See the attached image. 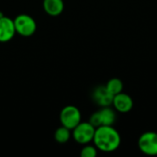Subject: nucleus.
Returning <instances> with one entry per match:
<instances>
[{
	"label": "nucleus",
	"mask_w": 157,
	"mask_h": 157,
	"mask_svg": "<svg viewBox=\"0 0 157 157\" xmlns=\"http://www.w3.org/2000/svg\"><path fill=\"white\" fill-rule=\"evenodd\" d=\"M93 143L98 150L104 153H112L120 147L121 137L113 126L103 125L96 128Z\"/></svg>",
	"instance_id": "1"
},
{
	"label": "nucleus",
	"mask_w": 157,
	"mask_h": 157,
	"mask_svg": "<svg viewBox=\"0 0 157 157\" xmlns=\"http://www.w3.org/2000/svg\"><path fill=\"white\" fill-rule=\"evenodd\" d=\"M14 25L16 33L22 37L32 36L37 29V23L35 19L27 14H20L14 19Z\"/></svg>",
	"instance_id": "2"
},
{
	"label": "nucleus",
	"mask_w": 157,
	"mask_h": 157,
	"mask_svg": "<svg viewBox=\"0 0 157 157\" xmlns=\"http://www.w3.org/2000/svg\"><path fill=\"white\" fill-rule=\"evenodd\" d=\"M82 120V115L78 108L75 106H66L64 107L60 113V121L61 124L63 127H66L69 130H73L75 128Z\"/></svg>",
	"instance_id": "3"
},
{
	"label": "nucleus",
	"mask_w": 157,
	"mask_h": 157,
	"mask_svg": "<svg viewBox=\"0 0 157 157\" xmlns=\"http://www.w3.org/2000/svg\"><path fill=\"white\" fill-rule=\"evenodd\" d=\"M72 131H73L74 140L77 144L85 145V144H87L93 142L96 128L89 121L88 122H82L81 121Z\"/></svg>",
	"instance_id": "4"
},
{
	"label": "nucleus",
	"mask_w": 157,
	"mask_h": 157,
	"mask_svg": "<svg viewBox=\"0 0 157 157\" xmlns=\"http://www.w3.org/2000/svg\"><path fill=\"white\" fill-rule=\"evenodd\" d=\"M138 147L146 155H157V132H144L139 137Z\"/></svg>",
	"instance_id": "5"
},
{
	"label": "nucleus",
	"mask_w": 157,
	"mask_h": 157,
	"mask_svg": "<svg viewBox=\"0 0 157 157\" xmlns=\"http://www.w3.org/2000/svg\"><path fill=\"white\" fill-rule=\"evenodd\" d=\"M16 34L14 20L8 17H0V42L5 43L11 40Z\"/></svg>",
	"instance_id": "6"
},
{
	"label": "nucleus",
	"mask_w": 157,
	"mask_h": 157,
	"mask_svg": "<svg viewBox=\"0 0 157 157\" xmlns=\"http://www.w3.org/2000/svg\"><path fill=\"white\" fill-rule=\"evenodd\" d=\"M112 105L118 112L127 113L132 110L133 107V100L128 94L121 92L113 97Z\"/></svg>",
	"instance_id": "7"
},
{
	"label": "nucleus",
	"mask_w": 157,
	"mask_h": 157,
	"mask_svg": "<svg viewBox=\"0 0 157 157\" xmlns=\"http://www.w3.org/2000/svg\"><path fill=\"white\" fill-rule=\"evenodd\" d=\"M113 97L106 88V86H98L92 94L93 100L101 108L112 105Z\"/></svg>",
	"instance_id": "8"
},
{
	"label": "nucleus",
	"mask_w": 157,
	"mask_h": 157,
	"mask_svg": "<svg viewBox=\"0 0 157 157\" xmlns=\"http://www.w3.org/2000/svg\"><path fill=\"white\" fill-rule=\"evenodd\" d=\"M42 6L44 11L52 17L61 15L64 9L63 0H43Z\"/></svg>",
	"instance_id": "9"
},
{
	"label": "nucleus",
	"mask_w": 157,
	"mask_h": 157,
	"mask_svg": "<svg viewBox=\"0 0 157 157\" xmlns=\"http://www.w3.org/2000/svg\"><path fill=\"white\" fill-rule=\"evenodd\" d=\"M98 114L100 118L101 126H112L114 124L116 121V113L111 108H109V106L102 107V109L98 110Z\"/></svg>",
	"instance_id": "10"
},
{
	"label": "nucleus",
	"mask_w": 157,
	"mask_h": 157,
	"mask_svg": "<svg viewBox=\"0 0 157 157\" xmlns=\"http://www.w3.org/2000/svg\"><path fill=\"white\" fill-rule=\"evenodd\" d=\"M107 90L112 95L115 96L121 92H122L123 90V83L120 78L114 77L111 78L110 80H109V82L107 83V85L105 86Z\"/></svg>",
	"instance_id": "11"
},
{
	"label": "nucleus",
	"mask_w": 157,
	"mask_h": 157,
	"mask_svg": "<svg viewBox=\"0 0 157 157\" xmlns=\"http://www.w3.org/2000/svg\"><path fill=\"white\" fill-rule=\"evenodd\" d=\"M71 130L67 129L66 127L61 126L56 129L54 132V139L58 144H66L71 137Z\"/></svg>",
	"instance_id": "12"
},
{
	"label": "nucleus",
	"mask_w": 157,
	"mask_h": 157,
	"mask_svg": "<svg viewBox=\"0 0 157 157\" xmlns=\"http://www.w3.org/2000/svg\"><path fill=\"white\" fill-rule=\"evenodd\" d=\"M98 155V149L95 145H89L85 144V146L82 148L80 155L81 157H96Z\"/></svg>",
	"instance_id": "13"
},
{
	"label": "nucleus",
	"mask_w": 157,
	"mask_h": 157,
	"mask_svg": "<svg viewBox=\"0 0 157 157\" xmlns=\"http://www.w3.org/2000/svg\"><path fill=\"white\" fill-rule=\"evenodd\" d=\"M3 16H4V15H3V13H2V12H0V17H2Z\"/></svg>",
	"instance_id": "14"
}]
</instances>
